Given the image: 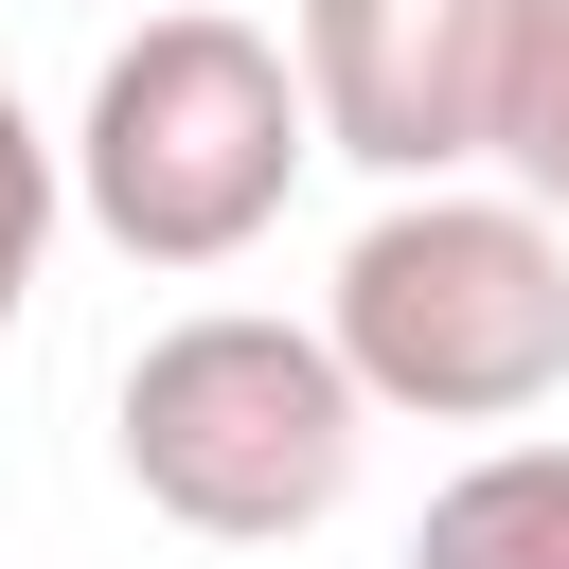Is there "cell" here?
<instances>
[{"label": "cell", "instance_id": "277c9868", "mask_svg": "<svg viewBox=\"0 0 569 569\" xmlns=\"http://www.w3.org/2000/svg\"><path fill=\"white\" fill-rule=\"evenodd\" d=\"M516 0H302V107L356 178H462L498 160Z\"/></svg>", "mask_w": 569, "mask_h": 569}, {"label": "cell", "instance_id": "6da1fadb", "mask_svg": "<svg viewBox=\"0 0 569 569\" xmlns=\"http://www.w3.org/2000/svg\"><path fill=\"white\" fill-rule=\"evenodd\" d=\"M107 445L142 480V516L213 533V551H284L356 498V445H373V391L338 373L320 320H267V302H196L124 356L107 391Z\"/></svg>", "mask_w": 569, "mask_h": 569}, {"label": "cell", "instance_id": "3957f363", "mask_svg": "<svg viewBox=\"0 0 569 569\" xmlns=\"http://www.w3.org/2000/svg\"><path fill=\"white\" fill-rule=\"evenodd\" d=\"M53 160H71V213L124 267H231V249H267L284 178L320 160V107H302L284 36H249V18H142L89 71V124Z\"/></svg>", "mask_w": 569, "mask_h": 569}, {"label": "cell", "instance_id": "8992f818", "mask_svg": "<svg viewBox=\"0 0 569 569\" xmlns=\"http://www.w3.org/2000/svg\"><path fill=\"white\" fill-rule=\"evenodd\" d=\"M498 160L516 196L569 231V0H516V89H498Z\"/></svg>", "mask_w": 569, "mask_h": 569}, {"label": "cell", "instance_id": "7a4b0ae2", "mask_svg": "<svg viewBox=\"0 0 569 569\" xmlns=\"http://www.w3.org/2000/svg\"><path fill=\"white\" fill-rule=\"evenodd\" d=\"M338 373L409 427H516L569 391V231L533 196H462V178H391V213L338 249L320 302Z\"/></svg>", "mask_w": 569, "mask_h": 569}, {"label": "cell", "instance_id": "52a82bcc", "mask_svg": "<svg viewBox=\"0 0 569 569\" xmlns=\"http://www.w3.org/2000/svg\"><path fill=\"white\" fill-rule=\"evenodd\" d=\"M53 213H71V160H53V142H36V107L0 89V338H18L36 267H53Z\"/></svg>", "mask_w": 569, "mask_h": 569}, {"label": "cell", "instance_id": "5b68a950", "mask_svg": "<svg viewBox=\"0 0 569 569\" xmlns=\"http://www.w3.org/2000/svg\"><path fill=\"white\" fill-rule=\"evenodd\" d=\"M409 569H569V445H480L427 498Z\"/></svg>", "mask_w": 569, "mask_h": 569}]
</instances>
